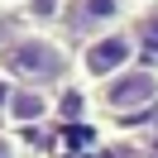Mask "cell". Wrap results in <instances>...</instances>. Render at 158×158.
I'll list each match as a JSON object with an SVG mask.
<instances>
[{
	"mask_svg": "<svg viewBox=\"0 0 158 158\" xmlns=\"http://www.w3.org/2000/svg\"><path fill=\"white\" fill-rule=\"evenodd\" d=\"M0 72L15 77L19 86H39V91H53L67 81L72 72V58L58 39H48L43 29H19L0 43Z\"/></svg>",
	"mask_w": 158,
	"mask_h": 158,
	"instance_id": "cell-1",
	"label": "cell"
},
{
	"mask_svg": "<svg viewBox=\"0 0 158 158\" xmlns=\"http://www.w3.org/2000/svg\"><path fill=\"white\" fill-rule=\"evenodd\" d=\"M134 53H139L134 29H110V34H101V39H86V43H81L77 72L86 81H96V86H106L110 77H120V72L134 67Z\"/></svg>",
	"mask_w": 158,
	"mask_h": 158,
	"instance_id": "cell-2",
	"label": "cell"
},
{
	"mask_svg": "<svg viewBox=\"0 0 158 158\" xmlns=\"http://www.w3.org/2000/svg\"><path fill=\"white\" fill-rule=\"evenodd\" d=\"M158 101V72L153 67H129L101 86V110L110 115H144Z\"/></svg>",
	"mask_w": 158,
	"mask_h": 158,
	"instance_id": "cell-3",
	"label": "cell"
},
{
	"mask_svg": "<svg viewBox=\"0 0 158 158\" xmlns=\"http://www.w3.org/2000/svg\"><path fill=\"white\" fill-rule=\"evenodd\" d=\"M120 15H125V0H67V29L81 39H101V34L120 29Z\"/></svg>",
	"mask_w": 158,
	"mask_h": 158,
	"instance_id": "cell-4",
	"label": "cell"
},
{
	"mask_svg": "<svg viewBox=\"0 0 158 158\" xmlns=\"http://www.w3.org/2000/svg\"><path fill=\"white\" fill-rule=\"evenodd\" d=\"M0 110H5L10 125H39V120L58 115V101L48 91H39V86H10V96H5Z\"/></svg>",
	"mask_w": 158,
	"mask_h": 158,
	"instance_id": "cell-5",
	"label": "cell"
},
{
	"mask_svg": "<svg viewBox=\"0 0 158 158\" xmlns=\"http://www.w3.org/2000/svg\"><path fill=\"white\" fill-rule=\"evenodd\" d=\"M24 10H29L34 24H48L58 15H67V0H24Z\"/></svg>",
	"mask_w": 158,
	"mask_h": 158,
	"instance_id": "cell-6",
	"label": "cell"
},
{
	"mask_svg": "<svg viewBox=\"0 0 158 158\" xmlns=\"http://www.w3.org/2000/svg\"><path fill=\"white\" fill-rule=\"evenodd\" d=\"M134 39L144 43V48H153V53H158V5H153V10H148V15H144V19H139V29H134Z\"/></svg>",
	"mask_w": 158,
	"mask_h": 158,
	"instance_id": "cell-7",
	"label": "cell"
},
{
	"mask_svg": "<svg viewBox=\"0 0 158 158\" xmlns=\"http://www.w3.org/2000/svg\"><path fill=\"white\" fill-rule=\"evenodd\" d=\"M0 158H24L19 153V139H10L5 129H0Z\"/></svg>",
	"mask_w": 158,
	"mask_h": 158,
	"instance_id": "cell-8",
	"label": "cell"
},
{
	"mask_svg": "<svg viewBox=\"0 0 158 158\" xmlns=\"http://www.w3.org/2000/svg\"><path fill=\"white\" fill-rule=\"evenodd\" d=\"M0 5H24V0H0Z\"/></svg>",
	"mask_w": 158,
	"mask_h": 158,
	"instance_id": "cell-9",
	"label": "cell"
}]
</instances>
